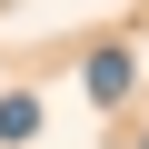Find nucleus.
Returning <instances> with one entry per match:
<instances>
[{
	"instance_id": "2",
	"label": "nucleus",
	"mask_w": 149,
	"mask_h": 149,
	"mask_svg": "<svg viewBox=\"0 0 149 149\" xmlns=\"http://www.w3.org/2000/svg\"><path fill=\"white\" fill-rule=\"evenodd\" d=\"M0 139H10V149L40 139V90H10V100H0Z\"/></svg>"
},
{
	"instance_id": "1",
	"label": "nucleus",
	"mask_w": 149,
	"mask_h": 149,
	"mask_svg": "<svg viewBox=\"0 0 149 149\" xmlns=\"http://www.w3.org/2000/svg\"><path fill=\"white\" fill-rule=\"evenodd\" d=\"M80 80H90V100H129L139 60H129V50H90V70H80Z\"/></svg>"
}]
</instances>
